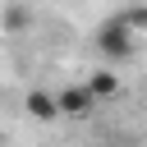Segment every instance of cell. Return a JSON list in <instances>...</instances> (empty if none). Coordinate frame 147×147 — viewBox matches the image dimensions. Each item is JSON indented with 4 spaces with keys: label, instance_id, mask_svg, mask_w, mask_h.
<instances>
[{
    "label": "cell",
    "instance_id": "6da1fadb",
    "mask_svg": "<svg viewBox=\"0 0 147 147\" xmlns=\"http://www.w3.org/2000/svg\"><path fill=\"white\" fill-rule=\"evenodd\" d=\"M133 46H138V37H133L119 18H110V23H101V28H96V51H101L110 64H124V60L133 55Z\"/></svg>",
    "mask_w": 147,
    "mask_h": 147
},
{
    "label": "cell",
    "instance_id": "7a4b0ae2",
    "mask_svg": "<svg viewBox=\"0 0 147 147\" xmlns=\"http://www.w3.org/2000/svg\"><path fill=\"white\" fill-rule=\"evenodd\" d=\"M55 101H60V115H69V119H87V115L96 110V96L87 92V83H83V87H64V92H55Z\"/></svg>",
    "mask_w": 147,
    "mask_h": 147
},
{
    "label": "cell",
    "instance_id": "3957f363",
    "mask_svg": "<svg viewBox=\"0 0 147 147\" xmlns=\"http://www.w3.org/2000/svg\"><path fill=\"white\" fill-rule=\"evenodd\" d=\"M23 110H28L32 119H41V124H51V119L60 115V101H55L51 92H28V101H23Z\"/></svg>",
    "mask_w": 147,
    "mask_h": 147
},
{
    "label": "cell",
    "instance_id": "277c9868",
    "mask_svg": "<svg viewBox=\"0 0 147 147\" xmlns=\"http://www.w3.org/2000/svg\"><path fill=\"white\" fill-rule=\"evenodd\" d=\"M87 92H92L96 101H106V96H115V92H119V78H115L110 69H96V74L87 78Z\"/></svg>",
    "mask_w": 147,
    "mask_h": 147
},
{
    "label": "cell",
    "instance_id": "5b68a950",
    "mask_svg": "<svg viewBox=\"0 0 147 147\" xmlns=\"http://www.w3.org/2000/svg\"><path fill=\"white\" fill-rule=\"evenodd\" d=\"M115 18H119L133 37H138V32H147V5H129V9H124V14H115Z\"/></svg>",
    "mask_w": 147,
    "mask_h": 147
},
{
    "label": "cell",
    "instance_id": "8992f818",
    "mask_svg": "<svg viewBox=\"0 0 147 147\" xmlns=\"http://www.w3.org/2000/svg\"><path fill=\"white\" fill-rule=\"evenodd\" d=\"M0 23H5V32H23V28H28V23H32V14H28V9H23V5H9V9H5V18H0Z\"/></svg>",
    "mask_w": 147,
    "mask_h": 147
}]
</instances>
